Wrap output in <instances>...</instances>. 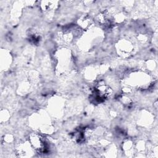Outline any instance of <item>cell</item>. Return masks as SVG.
<instances>
[{
	"instance_id": "1",
	"label": "cell",
	"mask_w": 158,
	"mask_h": 158,
	"mask_svg": "<svg viewBox=\"0 0 158 158\" xmlns=\"http://www.w3.org/2000/svg\"><path fill=\"white\" fill-rule=\"evenodd\" d=\"M30 142L33 148L39 152H44L47 150L46 139L38 133H33L30 135Z\"/></svg>"
}]
</instances>
